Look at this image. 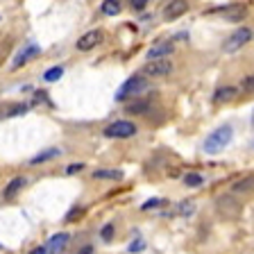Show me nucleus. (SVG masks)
<instances>
[{
	"mask_svg": "<svg viewBox=\"0 0 254 254\" xmlns=\"http://www.w3.org/2000/svg\"><path fill=\"white\" fill-rule=\"evenodd\" d=\"M184 184L189 186V189H200L202 184H204V177L197 173H186L184 175Z\"/></svg>",
	"mask_w": 254,
	"mask_h": 254,
	"instance_id": "20",
	"label": "nucleus"
},
{
	"mask_svg": "<svg viewBox=\"0 0 254 254\" xmlns=\"http://www.w3.org/2000/svg\"><path fill=\"white\" fill-rule=\"evenodd\" d=\"M100 41H102V30H91V32H86V34H82V37L77 39V50H82V53L93 50Z\"/></svg>",
	"mask_w": 254,
	"mask_h": 254,
	"instance_id": "11",
	"label": "nucleus"
},
{
	"mask_svg": "<svg viewBox=\"0 0 254 254\" xmlns=\"http://www.w3.org/2000/svg\"><path fill=\"white\" fill-rule=\"evenodd\" d=\"M68 234H55V236L53 238H50V243H48V252H50V254H59V252H62V250H64V245H66V243H68Z\"/></svg>",
	"mask_w": 254,
	"mask_h": 254,
	"instance_id": "13",
	"label": "nucleus"
},
{
	"mask_svg": "<svg viewBox=\"0 0 254 254\" xmlns=\"http://www.w3.org/2000/svg\"><path fill=\"white\" fill-rule=\"evenodd\" d=\"M216 206L225 218H236L238 213H241V202L232 195H220L218 202H216Z\"/></svg>",
	"mask_w": 254,
	"mask_h": 254,
	"instance_id": "6",
	"label": "nucleus"
},
{
	"mask_svg": "<svg viewBox=\"0 0 254 254\" xmlns=\"http://www.w3.org/2000/svg\"><path fill=\"white\" fill-rule=\"evenodd\" d=\"M62 75H64L62 66H53V68H48L46 73H43V79H46V82H57Z\"/></svg>",
	"mask_w": 254,
	"mask_h": 254,
	"instance_id": "21",
	"label": "nucleus"
},
{
	"mask_svg": "<svg viewBox=\"0 0 254 254\" xmlns=\"http://www.w3.org/2000/svg\"><path fill=\"white\" fill-rule=\"evenodd\" d=\"M100 9H102V14L105 16H118L123 7H121V0H105Z\"/></svg>",
	"mask_w": 254,
	"mask_h": 254,
	"instance_id": "18",
	"label": "nucleus"
},
{
	"mask_svg": "<svg viewBox=\"0 0 254 254\" xmlns=\"http://www.w3.org/2000/svg\"><path fill=\"white\" fill-rule=\"evenodd\" d=\"M82 168H84V164H73V166H68V168H66V173L73 175V173H79Z\"/></svg>",
	"mask_w": 254,
	"mask_h": 254,
	"instance_id": "28",
	"label": "nucleus"
},
{
	"mask_svg": "<svg viewBox=\"0 0 254 254\" xmlns=\"http://www.w3.org/2000/svg\"><path fill=\"white\" fill-rule=\"evenodd\" d=\"M25 111H27V105H11L2 116H21V114H25Z\"/></svg>",
	"mask_w": 254,
	"mask_h": 254,
	"instance_id": "22",
	"label": "nucleus"
},
{
	"mask_svg": "<svg viewBox=\"0 0 254 254\" xmlns=\"http://www.w3.org/2000/svg\"><path fill=\"white\" fill-rule=\"evenodd\" d=\"M145 5H148V0H129V7H132V9H136V11L145 9Z\"/></svg>",
	"mask_w": 254,
	"mask_h": 254,
	"instance_id": "25",
	"label": "nucleus"
},
{
	"mask_svg": "<svg viewBox=\"0 0 254 254\" xmlns=\"http://www.w3.org/2000/svg\"><path fill=\"white\" fill-rule=\"evenodd\" d=\"M48 252V250L46 248H34V250H32V252L30 254H46Z\"/></svg>",
	"mask_w": 254,
	"mask_h": 254,
	"instance_id": "30",
	"label": "nucleus"
},
{
	"mask_svg": "<svg viewBox=\"0 0 254 254\" xmlns=\"http://www.w3.org/2000/svg\"><path fill=\"white\" fill-rule=\"evenodd\" d=\"M193 209H195V206H193V202H182V204H180V213H182V218H189L190 213H193Z\"/></svg>",
	"mask_w": 254,
	"mask_h": 254,
	"instance_id": "23",
	"label": "nucleus"
},
{
	"mask_svg": "<svg viewBox=\"0 0 254 254\" xmlns=\"http://www.w3.org/2000/svg\"><path fill=\"white\" fill-rule=\"evenodd\" d=\"M59 154H62V150H57V148L43 150L41 154H37V157H32V159H30V164H32V166L43 164V161H48V159H55V157H59Z\"/></svg>",
	"mask_w": 254,
	"mask_h": 254,
	"instance_id": "17",
	"label": "nucleus"
},
{
	"mask_svg": "<svg viewBox=\"0 0 254 254\" xmlns=\"http://www.w3.org/2000/svg\"><path fill=\"white\" fill-rule=\"evenodd\" d=\"M143 73L148 77H166V75L173 73V64L168 59H152L143 66Z\"/></svg>",
	"mask_w": 254,
	"mask_h": 254,
	"instance_id": "5",
	"label": "nucleus"
},
{
	"mask_svg": "<svg viewBox=\"0 0 254 254\" xmlns=\"http://www.w3.org/2000/svg\"><path fill=\"white\" fill-rule=\"evenodd\" d=\"M173 50H175L173 41H157L148 53H145V57H148L150 62H152V59H168V55H173Z\"/></svg>",
	"mask_w": 254,
	"mask_h": 254,
	"instance_id": "10",
	"label": "nucleus"
},
{
	"mask_svg": "<svg viewBox=\"0 0 254 254\" xmlns=\"http://www.w3.org/2000/svg\"><path fill=\"white\" fill-rule=\"evenodd\" d=\"M25 184H27L25 177H14V180H11L9 184L5 186V193H2V195H5V200H11V197H16L23 189H25Z\"/></svg>",
	"mask_w": 254,
	"mask_h": 254,
	"instance_id": "12",
	"label": "nucleus"
},
{
	"mask_svg": "<svg viewBox=\"0 0 254 254\" xmlns=\"http://www.w3.org/2000/svg\"><path fill=\"white\" fill-rule=\"evenodd\" d=\"M148 107H150L148 100H136V102H129V105L125 107V111L127 114H132V116H138V114H145Z\"/></svg>",
	"mask_w": 254,
	"mask_h": 254,
	"instance_id": "19",
	"label": "nucleus"
},
{
	"mask_svg": "<svg viewBox=\"0 0 254 254\" xmlns=\"http://www.w3.org/2000/svg\"><path fill=\"white\" fill-rule=\"evenodd\" d=\"M39 53H41V48H39L37 43H27L21 53L14 57V62H11V68H21V66H25V64L32 62V59L37 57Z\"/></svg>",
	"mask_w": 254,
	"mask_h": 254,
	"instance_id": "8",
	"label": "nucleus"
},
{
	"mask_svg": "<svg viewBox=\"0 0 254 254\" xmlns=\"http://www.w3.org/2000/svg\"><path fill=\"white\" fill-rule=\"evenodd\" d=\"M79 254H93V248H91V245H86V248L79 250Z\"/></svg>",
	"mask_w": 254,
	"mask_h": 254,
	"instance_id": "29",
	"label": "nucleus"
},
{
	"mask_svg": "<svg viewBox=\"0 0 254 254\" xmlns=\"http://www.w3.org/2000/svg\"><path fill=\"white\" fill-rule=\"evenodd\" d=\"M232 136H234V132H232V127L229 125L218 127L216 132H211L209 136H206L204 152L206 154H216V152H220V150H225L229 145V141H232Z\"/></svg>",
	"mask_w": 254,
	"mask_h": 254,
	"instance_id": "1",
	"label": "nucleus"
},
{
	"mask_svg": "<svg viewBox=\"0 0 254 254\" xmlns=\"http://www.w3.org/2000/svg\"><path fill=\"white\" fill-rule=\"evenodd\" d=\"M100 236L105 238V241H111V236H114V225H105L100 232Z\"/></svg>",
	"mask_w": 254,
	"mask_h": 254,
	"instance_id": "24",
	"label": "nucleus"
},
{
	"mask_svg": "<svg viewBox=\"0 0 254 254\" xmlns=\"http://www.w3.org/2000/svg\"><path fill=\"white\" fill-rule=\"evenodd\" d=\"M186 11H189V0H173V2H168V5L164 7L161 14H164L166 21H175V18H180Z\"/></svg>",
	"mask_w": 254,
	"mask_h": 254,
	"instance_id": "9",
	"label": "nucleus"
},
{
	"mask_svg": "<svg viewBox=\"0 0 254 254\" xmlns=\"http://www.w3.org/2000/svg\"><path fill=\"white\" fill-rule=\"evenodd\" d=\"M252 189H254V177H243V180H238L232 186V193L234 195H241V193H250Z\"/></svg>",
	"mask_w": 254,
	"mask_h": 254,
	"instance_id": "16",
	"label": "nucleus"
},
{
	"mask_svg": "<svg viewBox=\"0 0 254 254\" xmlns=\"http://www.w3.org/2000/svg\"><path fill=\"white\" fill-rule=\"evenodd\" d=\"M243 91H254V75L243 79Z\"/></svg>",
	"mask_w": 254,
	"mask_h": 254,
	"instance_id": "27",
	"label": "nucleus"
},
{
	"mask_svg": "<svg viewBox=\"0 0 254 254\" xmlns=\"http://www.w3.org/2000/svg\"><path fill=\"white\" fill-rule=\"evenodd\" d=\"M93 180H107V182H121L123 180V173L121 170H114V168H100L93 173Z\"/></svg>",
	"mask_w": 254,
	"mask_h": 254,
	"instance_id": "15",
	"label": "nucleus"
},
{
	"mask_svg": "<svg viewBox=\"0 0 254 254\" xmlns=\"http://www.w3.org/2000/svg\"><path fill=\"white\" fill-rule=\"evenodd\" d=\"M134 134H136V125L132 121H116L105 127L107 138H129Z\"/></svg>",
	"mask_w": 254,
	"mask_h": 254,
	"instance_id": "4",
	"label": "nucleus"
},
{
	"mask_svg": "<svg viewBox=\"0 0 254 254\" xmlns=\"http://www.w3.org/2000/svg\"><path fill=\"white\" fill-rule=\"evenodd\" d=\"M236 93H238V89L236 86H220V89L213 93V102H229V100H234L236 98Z\"/></svg>",
	"mask_w": 254,
	"mask_h": 254,
	"instance_id": "14",
	"label": "nucleus"
},
{
	"mask_svg": "<svg viewBox=\"0 0 254 254\" xmlns=\"http://www.w3.org/2000/svg\"><path fill=\"white\" fill-rule=\"evenodd\" d=\"M145 89H148V82H145V77H141V75H132V77H129L125 84L121 86V91L116 93V100L123 102V100H127V98L141 95Z\"/></svg>",
	"mask_w": 254,
	"mask_h": 254,
	"instance_id": "2",
	"label": "nucleus"
},
{
	"mask_svg": "<svg viewBox=\"0 0 254 254\" xmlns=\"http://www.w3.org/2000/svg\"><path fill=\"white\" fill-rule=\"evenodd\" d=\"M252 37H254V32L250 30V27H238L232 37L222 43V50H225V53H236V50H241L243 46H248V43L252 41Z\"/></svg>",
	"mask_w": 254,
	"mask_h": 254,
	"instance_id": "3",
	"label": "nucleus"
},
{
	"mask_svg": "<svg viewBox=\"0 0 254 254\" xmlns=\"http://www.w3.org/2000/svg\"><path fill=\"white\" fill-rule=\"evenodd\" d=\"M159 204H164V200H159V197H154V200L145 202V204H143L141 209H143V211H148V209H154V206H159Z\"/></svg>",
	"mask_w": 254,
	"mask_h": 254,
	"instance_id": "26",
	"label": "nucleus"
},
{
	"mask_svg": "<svg viewBox=\"0 0 254 254\" xmlns=\"http://www.w3.org/2000/svg\"><path fill=\"white\" fill-rule=\"evenodd\" d=\"M138 248H143V243H141V241H136V243H134L129 250H138Z\"/></svg>",
	"mask_w": 254,
	"mask_h": 254,
	"instance_id": "31",
	"label": "nucleus"
},
{
	"mask_svg": "<svg viewBox=\"0 0 254 254\" xmlns=\"http://www.w3.org/2000/svg\"><path fill=\"white\" fill-rule=\"evenodd\" d=\"M213 14H220L225 21L229 23H238L243 21L245 16H248V7L243 5H227V7H220V9H213Z\"/></svg>",
	"mask_w": 254,
	"mask_h": 254,
	"instance_id": "7",
	"label": "nucleus"
}]
</instances>
